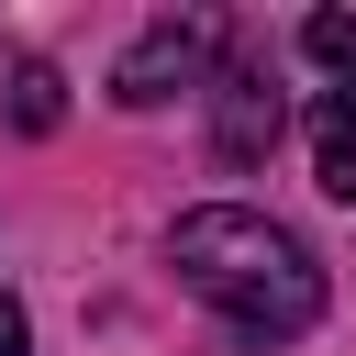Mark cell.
<instances>
[{"label":"cell","instance_id":"6da1fadb","mask_svg":"<svg viewBox=\"0 0 356 356\" xmlns=\"http://www.w3.org/2000/svg\"><path fill=\"white\" fill-rule=\"evenodd\" d=\"M167 256H178V278H189V289H200L245 345H289V334L323 323V267H312V245H300L289 222L245 211V200L178 211Z\"/></svg>","mask_w":356,"mask_h":356},{"label":"cell","instance_id":"7a4b0ae2","mask_svg":"<svg viewBox=\"0 0 356 356\" xmlns=\"http://www.w3.org/2000/svg\"><path fill=\"white\" fill-rule=\"evenodd\" d=\"M200 78H211V22H145L122 44V67H111V100L122 111H156V100H178Z\"/></svg>","mask_w":356,"mask_h":356},{"label":"cell","instance_id":"3957f363","mask_svg":"<svg viewBox=\"0 0 356 356\" xmlns=\"http://www.w3.org/2000/svg\"><path fill=\"white\" fill-rule=\"evenodd\" d=\"M278 89L256 78V67H222L211 78V145H222V167H267V145H278Z\"/></svg>","mask_w":356,"mask_h":356},{"label":"cell","instance_id":"8992f818","mask_svg":"<svg viewBox=\"0 0 356 356\" xmlns=\"http://www.w3.org/2000/svg\"><path fill=\"white\" fill-rule=\"evenodd\" d=\"M300 44H312V67H334V78H345V100H356V11H312V22H300Z\"/></svg>","mask_w":356,"mask_h":356},{"label":"cell","instance_id":"5b68a950","mask_svg":"<svg viewBox=\"0 0 356 356\" xmlns=\"http://www.w3.org/2000/svg\"><path fill=\"white\" fill-rule=\"evenodd\" d=\"M11 122H22V134H56V122H67L56 67H11Z\"/></svg>","mask_w":356,"mask_h":356},{"label":"cell","instance_id":"277c9868","mask_svg":"<svg viewBox=\"0 0 356 356\" xmlns=\"http://www.w3.org/2000/svg\"><path fill=\"white\" fill-rule=\"evenodd\" d=\"M312 178H323L334 200H356V100H345V89L312 100Z\"/></svg>","mask_w":356,"mask_h":356},{"label":"cell","instance_id":"52a82bcc","mask_svg":"<svg viewBox=\"0 0 356 356\" xmlns=\"http://www.w3.org/2000/svg\"><path fill=\"white\" fill-rule=\"evenodd\" d=\"M0 356H33V323H22V300L0 289Z\"/></svg>","mask_w":356,"mask_h":356}]
</instances>
